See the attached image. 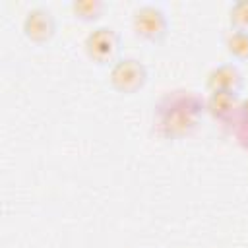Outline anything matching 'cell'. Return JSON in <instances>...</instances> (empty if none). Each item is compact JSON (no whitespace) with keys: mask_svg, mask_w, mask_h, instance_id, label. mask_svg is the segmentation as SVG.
I'll use <instances>...</instances> for the list:
<instances>
[{"mask_svg":"<svg viewBox=\"0 0 248 248\" xmlns=\"http://www.w3.org/2000/svg\"><path fill=\"white\" fill-rule=\"evenodd\" d=\"M54 29H56V23L50 10L43 6L29 10L23 19V33L33 43H46L54 35Z\"/></svg>","mask_w":248,"mask_h":248,"instance_id":"obj_5","label":"cell"},{"mask_svg":"<svg viewBox=\"0 0 248 248\" xmlns=\"http://www.w3.org/2000/svg\"><path fill=\"white\" fill-rule=\"evenodd\" d=\"M225 45L227 50L238 58V60H248V31H238V29H231L225 37Z\"/></svg>","mask_w":248,"mask_h":248,"instance_id":"obj_8","label":"cell"},{"mask_svg":"<svg viewBox=\"0 0 248 248\" xmlns=\"http://www.w3.org/2000/svg\"><path fill=\"white\" fill-rule=\"evenodd\" d=\"M240 112L244 114V118H248V99L240 103Z\"/></svg>","mask_w":248,"mask_h":248,"instance_id":"obj_11","label":"cell"},{"mask_svg":"<svg viewBox=\"0 0 248 248\" xmlns=\"http://www.w3.org/2000/svg\"><path fill=\"white\" fill-rule=\"evenodd\" d=\"M207 89L209 93H234L238 95L242 87V74L232 64L215 66L207 76Z\"/></svg>","mask_w":248,"mask_h":248,"instance_id":"obj_6","label":"cell"},{"mask_svg":"<svg viewBox=\"0 0 248 248\" xmlns=\"http://www.w3.org/2000/svg\"><path fill=\"white\" fill-rule=\"evenodd\" d=\"M132 27L138 37L151 41V43H159L165 39L169 23H167V17L161 8H157L153 4H145L134 12Z\"/></svg>","mask_w":248,"mask_h":248,"instance_id":"obj_2","label":"cell"},{"mask_svg":"<svg viewBox=\"0 0 248 248\" xmlns=\"http://www.w3.org/2000/svg\"><path fill=\"white\" fill-rule=\"evenodd\" d=\"M120 37L110 27H97L85 37V52L97 64H110L118 56Z\"/></svg>","mask_w":248,"mask_h":248,"instance_id":"obj_4","label":"cell"},{"mask_svg":"<svg viewBox=\"0 0 248 248\" xmlns=\"http://www.w3.org/2000/svg\"><path fill=\"white\" fill-rule=\"evenodd\" d=\"M72 10H74L76 17H79L83 21H95V19L101 17V14L105 10V4L99 2V0H79V2L72 4Z\"/></svg>","mask_w":248,"mask_h":248,"instance_id":"obj_9","label":"cell"},{"mask_svg":"<svg viewBox=\"0 0 248 248\" xmlns=\"http://www.w3.org/2000/svg\"><path fill=\"white\" fill-rule=\"evenodd\" d=\"M231 25L238 31H248V0L236 2L231 8Z\"/></svg>","mask_w":248,"mask_h":248,"instance_id":"obj_10","label":"cell"},{"mask_svg":"<svg viewBox=\"0 0 248 248\" xmlns=\"http://www.w3.org/2000/svg\"><path fill=\"white\" fill-rule=\"evenodd\" d=\"M205 107L215 118L225 120V118H231L240 108V101H238V95L234 93H209Z\"/></svg>","mask_w":248,"mask_h":248,"instance_id":"obj_7","label":"cell"},{"mask_svg":"<svg viewBox=\"0 0 248 248\" xmlns=\"http://www.w3.org/2000/svg\"><path fill=\"white\" fill-rule=\"evenodd\" d=\"M147 79L145 66L136 58H120L110 68V83L120 93H136Z\"/></svg>","mask_w":248,"mask_h":248,"instance_id":"obj_3","label":"cell"},{"mask_svg":"<svg viewBox=\"0 0 248 248\" xmlns=\"http://www.w3.org/2000/svg\"><path fill=\"white\" fill-rule=\"evenodd\" d=\"M200 114V103L192 95H180L174 99H169V107L161 110L159 128L165 136H184L188 134Z\"/></svg>","mask_w":248,"mask_h":248,"instance_id":"obj_1","label":"cell"}]
</instances>
